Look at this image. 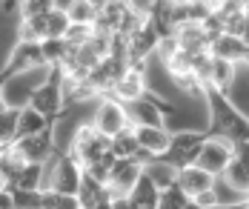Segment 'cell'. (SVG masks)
I'll return each mask as SVG.
<instances>
[{
	"instance_id": "cell-35",
	"label": "cell",
	"mask_w": 249,
	"mask_h": 209,
	"mask_svg": "<svg viewBox=\"0 0 249 209\" xmlns=\"http://www.w3.org/2000/svg\"><path fill=\"white\" fill-rule=\"evenodd\" d=\"M6 146H9V143H3V140H0V155H3V149H6Z\"/></svg>"
},
{
	"instance_id": "cell-4",
	"label": "cell",
	"mask_w": 249,
	"mask_h": 209,
	"mask_svg": "<svg viewBox=\"0 0 249 209\" xmlns=\"http://www.w3.org/2000/svg\"><path fill=\"white\" fill-rule=\"evenodd\" d=\"M12 146L26 157V160H35V163H46L57 146H54V126L46 132H37V135H20L12 140Z\"/></svg>"
},
{
	"instance_id": "cell-12",
	"label": "cell",
	"mask_w": 249,
	"mask_h": 209,
	"mask_svg": "<svg viewBox=\"0 0 249 209\" xmlns=\"http://www.w3.org/2000/svg\"><path fill=\"white\" fill-rule=\"evenodd\" d=\"M209 52L215 54V57H226V60L244 63V60H247L249 46L244 43V37H238V35H226V32H224V35H218V37L212 40Z\"/></svg>"
},
{
	"instance_id": "cell-7",
	"label": "cell",
	"mask_w": 249,
	"mask_h": 209,
	"mask_svg": "<svg viewBox=\"0 0 249 209\" xmlns=\"http://www.w3.org/2000/svg\"><path fill=\"white\" fill-rule=\"evenodd\" d=\"M138 132V143L141 149H146L149 155L163 157L169 152V143H172V129L169 126H146V123H135Z\"/></svg>"
},
{
	"instance_id": "cell-3",
	"label": "cell",
	"mask_w": 249,
	"mask_h": 209,
	"mask_svg": "<svg viewBox=\"0 0 249 209\" xmlns=\"http://www.w3.org/2000/svg\"><path fill=\"white\" fill-rule=\"evenodd\" d=\"M203 132L198 129H178L172 132V143H169V152H166V160L175 163L178 169L180 166H189V163H195V157L200 152V143H203Z\"/></svg>"
},
{
	"instance_id": "cell-32",
	"label": "cell",
	"mask_w": 249,
	"mask_h": 209,
	"mask_svg": "<svg viewBox=\"0 0 249 209\" xmlns=\"http://www.w3.org/2000/svg\"><path fill=\"white\" fill-rule=\"evenodd\" d=\"M0 6H3V12H6V15H18L20 0H0Z\"/></svg>"
},
{
	"instance_id": "cell-23",
	"label": "cell",
	"mask_w": 249,
	"mask_h": 209,
	"mask_svg": "<svg viewBox=\"0 0 249 209\" xmlns=\"http://www.w3.org/2000/svg\"><path fill=\"white\" fill-rule=\"evenodd\" d=\"M69 15H66V6H54L49 15H46V37H66V29H69Z\"/></svg>"
},
{
	"instance_id": "cell-27",
	"label": "cell",
	"mask_w": 249,
	"mask_h": 209,
	"mask_svg": "<svg viewBox=\"0 0 249 209\" xmlns=\"http://www.w3.org/2000/svg\"><path fill=\"white\" fill-rule=\"evenodd\" d=\"M92 35H95V29L89 26V23H69V29H66V43H72V46H83Z\"/></svg>"
},
{
	"instance_id": "cell-22",
	"label": "cell",
	"mask_w": 249,
	"mask_h": 209,
	"mask_svg": "<svg viewBox=\"0 0 249 209\" xmlns=\"http://www.w3.org/2000/svg\"><path fill=\"white\" fill-rule=\"evenodd\" d=\"M160 209H186L192 207V198L178 186V181L172 183V186H166V189H160V204H158Z\"/></svg>"
},
{
	"instance_id": "cell-33",
	"label": "cell",
	"mask_w": 249,
	"mask_h": 209,
	"mask_svg": "<svg viewBox=\"0 0 249 209\" xmlns=\"http://www.w3.org/2000/svg\"><path fill=\"white\" fill-rule=\"evenodd\" d=\"M241 37H244V43L249 46V9H247V29H244V35H241Z\"/></svg>"
},
{
	"instance_id": "cell-6",
	"label": "cell",
	"mask_w": 249,
	"mask_h": 209,
	"mask_svg": "<svg viewBox=\"0 0 249 209\" xmlns=\"http://www.w3.org/2000/svg\"><path fill=\"white\" fill-rule=\"evenodd\" d=\"M141 175H143V163L138 157H118L112 163V172H109V189L129 195Z\"/></svg>"
},
{
	"instance_id": "cell-20",
	"label": "cell",
	"mask_w": 249,
	"mask_h": 209,
	"mask_svg": "<svg viewBox=\"0 0 249 209\" xmlns=\"http://www.w3.org/2000/svg\"><path fill=\"white\" fill-rule=\"evenodd\" d=\"M40 207L43 209H80L77 195H66L57 189H40Z\"/></svg>"
},
{
	"instance_id": "cell-8",
	"label": "cell",
	"mask_w": 249,
	"mask_h": 209,
	"mask_svg": "<svg viewBox=\"0 0 249 209\" xmlns=\"http://www.w3.org/2000/svg\"><path fill=\"white\" fill-rule=\"evenodd\" d=\"M109 201H112L109 183H100L98 178H92L89 172H83V181H80V189H77V204H80V209L109 207Z\"/></svg>"
},
{
	"instance_id": "cell-16",
	"label": "cell",
	"mask_w": 249,
	"mask_h": 209,
	"mask_svg": "<svg viewBox=\"0 0 249 209\" xmlns=\"http://www.w3.org/2000/svg\"><path fill=\"white\" fill-rule=\"evenodd\" d=\"M109 149L118 157H135L141 143H138V132H135V123H129L126 129H121L118 135L109 138Z\"/></svg>"
},
{
	"instance_id": "cell-21",
	"label": "cell",
	"mask_w": 249,
	"mask_h": 209,
	"mask_svg": "<svg viewBox=\"0 0 249 209\" xmlns=\"http://www.w3.org/2000/svg\"><path fill=\"white\" fill-rule=\"evenodd\" d=\"M66 15H69V20L72 23H95L98 20V9L92 6V0H72L69 6H66Z\"/></svg>"
},
{
	"instance_id": "cell-26",
	"label": "cell",
	"mask_w": 249,
	"mask_h": 209,
	"mask_svg": "<svg viewBox=\"0 0 249 209\" xmlns=\"http://www.w3.org/2000/svg\"><path fill=\"white\" fill-rule=\"evenodd\" d=\"M192 57H195L192 52H186V49H178V52L172 54V60L166 63L169 75H183V72H192Z\"/></svg>"
},
{
	"instance_id": "cell-36",
	"label": "cell",
	"mask_w": 249,
	"mask_h": 209,
	"mask_svg": "<svg viewBox=\"0 0 249 209\" xmlns=\"http://www.w3.org/2000/svg\"><path fill=\"white\" fill-rule=\"evenodd\" d=\"M244 66H249V52H247V60H244Z\"/></svg>"
},
{
	"instance_id": "cell-13",
	"label": "cell",
	"mask_w": 249,
	"mask_h": 209,
	"mask_svg": "<svg viewBox=\"0 0 249 209\" xmlns=\"http://www.w3.org/2000/svg\"><path fill=\"white\" fill-rule=\"evenodd\" d=\"M129 198H132V209H158V204H160V189H158V183L143 172V175L138 178V183L132 186Z\"/></svg>"
},
{
	"instance_id": "cell-10",
	"label": "cell",
	"mask_w": 249,
	"mask_h": 209,
	"mask_svg": "<svg viewBox=\"0 0 249 209\" xmlns=\"http://www.w3.org/2000/svg\"><path fill=\"white\" fill-rule=\"evenodd\" d=\"M238 69H241V63L226 60V57H215L212 60V75H209V89H215L221 95H232V89L238 83Z\"/></svg>"
},
{
	"instance_id": "cell-19",
	"label": "cell",
	"mask_w": 249,
	"mask_h": 209,
	"mask_svg": "<svg viewBox=\"0 0 249 209\" xmlns=\"http://www.w3.org/2000/svg\"><path fill=\"white\" fill-rule=\"evenodd\" d=\"M66 52H69L66 37H43V40H40V54H43L46 66H60L63 57H66Z\"/></svg>"
},
{
	"instance_id": "cell-17",
	"label": "cell",
	"mask_w": 249,
	"mask_h": 209,
	"mask_svg": "<svg viewBox=\"0 0 249 209\" xmlns=\"http://www.w3.org/2000/svg\"><path fill=\"white\" fill-rule=\"evenodd\" d=\"M46 37V15H32L18 20V40L23 43H40Z\"/></svg>"
},
{
	"instance_id": "cell-9",
	"label": "cell",
	"mask_w": 249,
	"mask_h": 209,
	"mask_svg": "<svg viewBox=\"0 0 249 209\" xmlns=\"http://www.w3.org/2000/svg\"><path fill=\"white\" fill-rule=\"evenodd\" d=\"M178 186H180L189 198H195L198 192L215 186V175L206 172L198 163H189V166H180V169H178Z\"/></svg>"
},
{
	"instance_id": "cell-18",
	"label": "cell",
	"mask_w": 249,
	"mask_h": 209,
	"mask_svg": "<svg viewBox=\"0 0 249 209\" xmlns=\"http://www.w3.org/2000/svg\"><path fill=\"white\" fill-rule=\"evenodd\" d=\"M218 178H224V183H229L235 192H249V166L244 160H238V157H232L229 163H226L224 175H218Z\"/></svg>"
},
{
	"instance_id": "cell-24",
	"label": "cell",
	"mask_w": 249,
	"mask_h": 209,
	"mask_svg": "<svg viewBox=\"0 0 249 209\" xmlns=\"http://www.w3.org/2000/svg\"><path fill=\"white\" fill-rule=\"evenodd\" d=\"M18 138V109L9 106L0 112V140L3 143H12Z\"/></svg>"
},
{
	"instance_id": "cell-1",
	"label": "cell",
	"mask_w": 249,
	"mask_h": 209,
	"mask_svg": "<svg viewBox=\"0 0 249 209\" xmlns=\"http://www.w3.org/2000/svg\"><path fill=\"white\" fill-rule=\"evenodd\" d=\"M232 157H235V138H229L226 132H209L203 138V143H200V152L195 157V163L218 178V175H224L226 163Z\"/></svg>"
},
{
	"instance_id": "cell-15",
	"label": "cell",
	"mask_w": 249,
	"mask_h": 209,
	"mask_svg": "<svg viewBox=\"0 0 249 209\" xmlns=\"http://www.w3.org/2000/svg\"><path fill=\"white\" fill-rule=\"evenodd\" d=\"M143 172L158 183V189H166V186H172V183L178 181V166L169 163L166 157H152L149 163L143 166Z\"/></svg>"
},
{
	"instance_id": "cell-14",
	"label": "cell",
	"mask_w": 249,
	"mask_h": 209,
	"mask_svg": "<svg viewBox=\"0 0 249 209\" xmlns=\"http://www.w3.org/2000/svg\"><path fill=\"white\" fill-rule=\"evenodd\" d=\"M52 126H54V121H49L43 112H37L32 104L18 109V138L20 135H37V132H46Z\"/></svg>"
},
{
	"instance_id": "cell-34",
	"label": "cell",
	"mask_w": 249,
	"mask_h": 209,
	"mask_svg": "<svg viewBox=\"0 0 249 209\" xmlns=\"http://www.w3.org/2000/svg\"><path fill=\"white\" fill-rule=\"evenodd\" d=\"M3 186H9V178H6V175H3V169H0V189H3Z\"/></svg>"
},
{
	"instance_id": "cell-28",
	"label": "cell",
	"mask_w": 249,
	"mask_h": 209,
	"mask_svg": "<svg viewBox=\"0 0 249 209\" xmlns=\"http://www.w3.org/2000/svg\"><path fill=\"white\" fill-rule=\"evenodd\" d=\"M192 207H200V209L221 207V198H218V192H215V186H212V189H203V192H198V195L192 198Z\"/></svg>"
},
{
	"instance_id": "cell-29",
	"label": "cell",
	"mask_w": 249,
	"mask_h": 209,
	"mask_svg": "<svg viewBox=\"0 0 249 209\" xmlns=\"http://www.w3.org/2000/svg\"><path fill=\"white\" fill-rule=\"evenodd\" d=\"M244 29H247V12H241V15H229L224 17V32L226 35H244Z\"/></svg>"
},
{
	"instance_id": "cell-37",
	"label": "cell",
	"mask_w": 249,
	"mask_h": 209,
	"mask_svg": "<svg viewBox=\"0 0 249 209\" xmlns=\"http://www.w3.org/2000/svg\"><path fill=\"white\" fill-rule=\"evenodd\" d=\"M247 9H249V0H247Z\"/></svg>"
},
{
	"instance_id": "cell-31",
	"label": "cell",
	"mask_w": 249,
	"mask_h": 209,
	"mask_svg": "<svg viewBox=\"0 0 249 209\" xmlns=\"http://www.w3.org/2000/svg\"><path fill=\"white\" fill-rule=\"evenodd\" d=\"M6 207H18L15 189H12V186H3V189H0V209H6Z\"/></svg>"
},
{
	"instance_id": "cell-25",
	"label": "cell",
	"mask_w": 249,
	"mask_h": 209,
	"mask_svg": "<svg viewBox=\"0 0 249 209\" xmlns=\"http://www.w3.org/2000/svg\"><path fill=\"white\" fill-rule=\"evenodd\" d=\"M57 6V0H20L18 17H32V15H49Z\"/></svg>"
},
{
	"instance_id": "cell-2",
	"label": "cell",
	"mask_w": 249,
	"mask_h": 209,
	"mask_svg": "<svg viewBox=\"0 0 249 209\" xmlns=\"http://www.w3.org/2000/svg\"><path fill=\"white\" fill-rule=\"evenodd\" d=\"M92 123H95L106 138H112V135H118L121 129H126V126L132 123V118H129V109H126L124 101H118L115 95H103L98 104H95Z\"/></svg>"
},
{
	"instance_id": "cell-5",
	"label": "cell",
	"mask_w": 249,
	"mask_h": 209,
	"mask_svg": "<svg viewBox=\"0 0 249 209\" xmlns=\"http://www.w3.org/2000/svg\"><path fill=\"white\" fill-rule=\"evenodd\" d=\"M109 95H115V98L124 101V104H132V101L143 98V95H146V69L126 66L124 72L118 75V80L112 83V92H109Z\"/></svg>"
},
{
	"instance_id": "cell-11",
	"label": "cell",
	"mask_w": 249,
	"mask_h": 209,
	"mask_svg": "<svg viewBox=\"0 0 249 209\" xmlns=\"http://www.w3.org/2000/svg\"><path fill=\"white\" fill-rule=\"evenodd\" d=\"M175 37H178V43H180V49H186V52L192 54H200V52H209V35H206V29L203 23H183V26L175 29Z\"/></svg>"
},
{
	"instance_id": "cell-30",
	"label": "cell",
	"mask_w": 249,
	"mask_h": 209,
	"mask_svg": "<svg viewBox=\"0 0 249 209\" xmlns=\"http://www.w3.org/2000/svg\"><path fill=\"white\" fill-rule=\"evenodd\" d=\"M235 157H238V160H244V163L249 166V138L235 140Z\"/></svg>"
}]
</instances>
